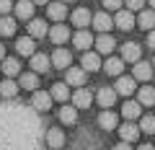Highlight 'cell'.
<instances>
[{"instance_id": "6da1fadb", "label": "cell", "mask_w": 155, "mask_h": 150, "mask_svg": "<svg viewBox=\"0 0 155 150\" xmlns=\"http://www.w3.org/2000/svg\"><path fill=\"white\" fill-rule=\"evenodd\" d=\"M85 75L88 72L83 70V67H65V83L67 85H85Z\"/></svg>"}, {"instance_id": "7a4b0ae2", "label": "cell", "mask_w": 155, "mask_h": 150, "mask_svg": "<svg viewBox=\"0 0 155 150\" xmlns=\"http://www.w3.org/2000/svg\"><path fill=\"white\" fill-rule=\"evenodd\" d=\"M114 88H116V93H119V96H132L134 91H137V80H134V75H132V78H127V75H119Z\"/></svg>"}, {"instance_id": "3957f363", "label": "cell", "mask_w": 155, "mask_h": 150, "mask_svg": "<svg viewBox=\"0 0 155 150\" xmlns=\"http://www.w3.org/2000/svg\"><path fill=\"white\" fill-rule=\"evenodd\" d=\"M134 23H137V18L132 16V11H122V8H119V11H116V18H114V26H119L122 28V31H129V28H134Z\"/></svg>"}, {"instance_id": "277c9868", "label": "cell", "mask_w": 155, "mask_h": 150, "mask_svg": "<svg viewBox=\"0 0 155 150\" xmlns=\"http://www.w3.org/2000/svg\"><path fill=\"white\" fill-rule=\"evenodd\" d=\"M98 127H101V129H106V132H111V129L119 127V117H116L111 109H104V111L98 114Z\"/></svg>"}, {"instance_id": "5b68a950", "label": "cell", "mask_w": 155, "mask_h": 150, "mask_svg": "<svg viewBox=\"0 0 155 150\" xmlns=\"http://www.w3.org/2000/svg\"><path fill=\"white\" fill-rule=\"evenodd\" d=\"M93 44H96V49H98V55H111V52H114V47H116V39L106 31V34H101Z\"/></svg>"}, {"instance_id": "8992f818", "label": "cell", "mask_w": 155, "mask_h": 150, "mask_svg": "<svg viewBox=\"0 0 155 150\" xmlns=\"http://www.w3.org/2000/svg\"><path fill=\"white\" fill-rule=\"evenodd\" d=\"M80 65H83L85 72L101 70V57H98V52H88V49H85V52H83V60H80Z\"/></svg>"}, {"instance_id": "52a82bcc", "label": "cell", "mask_w": 155, "mask_h": 150, "mask_svg": "<svg viewBox=\"0 0 155 150\" xmlns=\"http://www.w3.org/2000/svg\"><path fill=\"white\" fill-rule=\"evenodd\" d=\"M72 104H75L78 109H88V106L93 104V93H91L88 88H83V85H80V88L72 93Z\"/></svg>"}, {"instance_id": "ba28073f", "label": "cell", "mask_w": 155, "mask_h": 150, "mask_svg": "<svg viewBox=\"0 0 155 150\" xmlns=\"http://www.w3.org/2000/svg\"><path fill=\"white\" fill-rule=\"evenodd\" d=\"M116 88H109V85H104V88L98 91V96H96V101H98V106H104V109H111L116 101Z\"/></svg>"}, {"instance_id": "9c48e42d", "label": "cell", "mask_w": 155, "mask_h": 150, "mask_svg": "<svg viewBox=\"0 0 155 150\" xmlns=\"http://www.w3.org/2000/svg\"><path fill=\"white\" fill-rule=\"evenodd\" d=\"M13 11H16V16L21 21H31L34 18V0H18L13 5Z\"/></svg>"}, {"instance_id": "30bf717a", "label": "cell", "mask_w": 155, "mask_h": 150, "mask_svg": "<svg viewBox=\"0 0 155 150\" xmlns=\"http://www.w3.org/2000/svg\"><path fill=\"white\" fill-rule=\"evenodd\" d=\"M47 16H49L52 21H57V23L65 21V18H67V5L62 3V0H60V3H47Z\"/></svg>"}, {"instance_id": "8fae6325", "label": "cell", "mask_w": 155, "mask_h": 150, "mask_svg": "<svg viewBox=\"0 0 155 150\" xmlns=\"http://www.w3.org/2000/svg\"><path fill=\"white\" fill-rule=\"evenodd\" d=\"M52 93H47V91H34V98H31V104L36 106L39 111H49L52 109Z\"/></svg>"}, {"instance_id": "7c38bea8", "label": "cell", "mask_w": 155, "mask_h": 150, "mask_svg": "<svg viewBox=\"0 0 155 150\" xmlns=\"http://www.w3.org/2000/svg\"><path fill=\"white\" fill-rule=\"evenodd\" d=\"M91 23H93V28H96V31H101V34H106V31H109L111 26H114V18H111L109 13L104 11V13H96V16L91 18Z\"/></svg>"}, {"instance_id": "4fadbf2b", "label": "cell", "mask_w": 155, "mask_h": 150, "mask_svg": "<svg viewBox=\"0 0 155 150\" xmlns=\"http://www.w3.org/2000/svg\"><path fill=\"white\" fill-rule=\"evenodd\" d=\"M49 60H52V65H54V67L65 70V67H70V62H72V55H70L67 49H62V47H60V49H54V55H52Z\"/></svg>"}, {"instance_id": "5bb4252c", "label": "cell", "mask_w": 155, "mask_h": 150, "mask_svg": "<svg viewBox=\"0 0 155 150\" xmlns=\"http://www.w3.org/2000/svg\"><path fill=\"white\" fill-rule=\"evenodd\" d=\"M140 55H142V49H140V44H134V42H127V44H122V60L124 62H137Z\"/></svg>"}, {"instance_id": "9a60e30c", "label": "cell", "mask_w": 155, "mask_h": 150, "mask_svg": "<svg viewBox=\"0 0 155 150\" xmlns=\"http://www.w3.org/2000/svg\"><path fill=\"white\" fill-rule=\"evenodd\" d=\"M153 78V62L137 60L134 62V80H150Z\"/></svg>"}, {"instance_id": "2e32d148", "label": "cell", "mask_w": 155, "mask_h": 150, "mask_svg": "<svg viewBox=\"0 0 155 150\" xmlns=\"http://www.w3.org/2000/svg\"><path fill=\"white\" fill-rule=\"evenodd\" d=\"M16 52L23 57H31L34 52H36V44H34V36H21V39L16 42Z\"/></svg>"}, {"instance_id": "e0dca14e", "label": "cell", "mask_w": 155, "mask_h": 150, "mask_svg": "<svg viewBox=\"0 0 155 150\" xmlns=\"http://www.w3.org/2000/svg\"><path fill=\"white\" fill-rule=\"evenodd\" d=\"M140 114H142V104H140V101H124V106H122V117L124 119L132 122V119H137Z\"/></svg>"}, {"instance_id": "ac0fdd59", "label": "cell", "mask_w": 155, "mask_h": 150, "mask_svg": "<svg viewBox=\"0 0 155 150\" xmlns=\"http://www.w3.org/2000/svg\"><path fill=\"white\" fill-rule=\"evenodd\" d=\"M49 39L54 42V44H65L67 39H70V31H67L65 23H57V26L49 28Z\"/></svg>"}, {"instance_id": "d6986e66", "label": "cell", "mask_w": 155, "mask_h": 150, "mask_svg": "<svg viewBox=\"0 0 155 150\" xmlns=\"http://www.w3.org/2000/svg\"><path fill=\"white\" fill-rule=\"evenodd\" d=\"M104 70L109 72V75H114V78H119L124 72V60L122 57H109V60L104 62Z\"/></svg>"}, {"instance_id": "ffe728a7", "label": "cell", "mask_w": 155, "mask_h": 150, "mask_svg": "<svg viewBox=\"0 0 155 150\" xmlns=\"http://www.w3.org/2000/svg\"><path fill=\"white\" fill-rule=\"evenodd\" d=\"M47 145H49L52 150H60L62 145H65V132H62L60 127L49 129V132H47Z\"/></svg>"}, {"instance_id": "44dd1931", "label": "cell", "mask_w": 155, "mask_h": 150, "mask_svg": "<svg viewBox=\"0 0 155 150\" xmlns=\"http://www.w3.org/2000/svg\"><path fill=\"white\" fill-rule=\"evenodd\" d=\"M31 67H34V72H47L52 67V60L47 55H39V52H34L31 55Z\"/></svg>"}, {"instance_id": "7402d4cb", "label": "cell", "mask_w": 155, "mask_h": 150, "mask_svg": "<svg viewBox=\"0 0 155 150\" xmlns=\"http://www.w3.org/2000/svg\"><path fill=\"white\" fill-rule=\"evenodd\" d=\"M119 135H122L124 142H134V140L140 137V127H137V124H132V122L127 119V124H122V127H119Z\"/></svg>"}, {"instance_id": "603a6c76", "label": "cell", "mask_w": 155, "mask_h": 150, "mask_svg": "<svg viewBox=\"0 0 155 150\" xmlns=\"http://www.w3.org/2000/svg\"><path fill=\"white\" fill-rule=\"evenodd\" d=\"M28 36H34V39L47 36V21H41V18H31V21H28Z\"/></svg>"}, {"instance_id": "cb8c5ba5", "label": "cell", "mask_w": 155, "mask_h": 150, "mask_svg": "<svg viewBox=\"0 0 155 150\" xmlns=\"http://www.w3.org/2000/svg\"><path fill=\"white\" fill-rule=\"evenodd\" d=\"M60 122L62 124H75L78 122V106L75 104L67 106V101H65V106L60 109Z\"/></svg>"}, {"instance_id": "d4e9b609", "label": "cell", "mask_w": 155, "mask_h": 150, "mask_svg": "<svg viewBox=\"0 0 155 150\" xmlns=\"http://www.w3.org/2000/svg\"><path fill=\"white\" fill-rule=\"evenodd\" d=\"M72 44H75V47H78L80 52H85V49H88L91 44H93V36H91V34L85 31V28H80V31H78L75 36H72Z\"/></svg>"}, {"instance_id": "484cf974", "label": "cell", "mask_w": 155, "mask_h": 150, "mask_svg": "<svg viewBox=\"0 0 155 150\" xmlns=\"http://www.w3.org/2000/svg\"><path fill=\"white\" fill-rule=\"evenodd\" d=\"M137 26L145 28V31L155 28V11H153V8H150V11H140V16H137Z\"/></svg>"}, {"instance_id": "4316f807", "label": "cell", "mask_w": 155, "mask_h": 150, "mask_svg": "<svg viewBox=\"0 0 155 150\" xmlns=\"http://www.w3.org/2000/svg\"><path fill=\"white\" fill-rule=\"evenodd\" d=\"M3 72H5V78H13L21 72V62L16 57H3Z\"/></svg>"}, {"instance_id": "83f0119b", "label": "cell", "mask_w": 155, "mask_h": 150, "mask_svg": "<svg viewBox=\"0 0 155 150\" xmlns=\"http://www.w3.org/2000/svg\"><path fill=\"white\" fill-rule=\"evenodd\" d=\"M91 18H93V16L88 13V8H78V11L72 13V23H75L78 28H85L91 23Z\"/></svg>"}, {"instance_id": "f1b7e54d", "label": "cell", "mask_w": 155, "mask_h": 150, "mask_svg": "<svg viewBox=\"0 0 155 150\" xmlns=\"http://www.w3.org/2000/svg\"><path fill=\"white\" fill-rule=\"evenodd\" d=\"M18 88H21V85H18L16 80L5 78V80H3V83H0V96H3V98H13V96L18 93Z\"/></svg>"}, {"instance_id": "f546056e", "label": "cell", "mask_w": 155, "mask_h": 150, "mask_svg": "<svg viewBox=\"0 0 155 150\" xmlns=\"http://www.w3.org/2000/svg\"><path fill=\"white\" fill-rule=\"evenodd\" d=\"M137 101L142 106H155V88H150V85H142L137 93Z\"/></svg>"}, {"instance_id": "4dcf8cb0", "label": "cell", "mask_w": 155, "mask_h": 150, "mask_svg": "<svg viewBox=\"0 0 155 150\" xmlns=\"http://www.w3.org/2000/svg\"><path fill=\"white\" fill-rule=\"evenodd\" d=\"M49 93H52V98H54V101H62V104L70 98V88H67V83H54Z\"/></svg>"}, {"instance_id": "1f68e13d", "label": "cell", "mask_w": 155, "mask_h": 150, "mask_svg": "<svg viewBox=\"0 0 155 150\" xmlns=\"http://www.w3.org/2000/svg\"><path fill=\"white\" fill-rule=\"evenodd\" d=\"M0 34H3V36H13V34H16V18L0 16Z\"/></svg>"}, {"instance_id": "d6a6232c", "label": "cell", "mask_w": 155, "mask_h": 150, "mask_svg": "<svg viewBox=\"0 0 155 150\" xmlns=\"http://www.w3.org/2000/svg\"><path fill=\"white\" fill-rule=\"evenodd\" d=\"M18 85H21V88H26V91H36V85H39L36 72H23L21 80H18Z\"/></svg>"}, {"instance_id": "836d02e7", "label": "cell", "mask_w": 155, "mask_h": 150, "mask_svg": "<svg viewBox=\"0 0 155 150\" xmlns=\"http://www.w3.org/2000/svg\"><path fill=\"white\" fill-rule=\"evenodd\" d=\"M140 132H147V135H155V117H142L140 119Z\"/></svg>"}, {"instance_id": "e575fe53", "label": "cell", "mask_w": 155, "mask_h": 150, "mask_svg": "<svg viewBox=\"0 0 155 150\" xmlns=\"http://www.w3.org/2000/svg\"><path fill=\"white\" fill-rule=\"evenodd\" d=\"M101 3H104V8H106V11H119L124 0H101Z\"/></svg>"}, {"instance_id": "d590c367", "label": "cell", "mask_w": 155, "mask_h": 150, "mask_svg": "<svg viewBox=\"0 0 155 150\" xmlns=\"http://www.w3.org/2000/svg\"><path fill=\"white\" fill-rule=\"evenodd\" d=\"M124 3H127V8L129 11H142V5H145V0H124Z\"/></svg>"}, {"instance_id": "8d00e7d4", "label": "cell", "mask_w": 155, "mask_h": 150, "mask_svg": "<svg viewBox=\"0 0 155 150\" xmlns=\"http://www.w3.org/2000/svg\"><path fill=\"white\" fill-rule=\"evenodd\" d=\"M13 11V3L11 0H0V16H8Z\"/></svg>"}, {"instance_id": "74e56055", "label": "cell", "mask_w": 155, "mask_h": 150, "mask_svg": "<svg viewBox=\"0 0 155 150\" xmlns=\"http://www.w3.org/2000/svg\"><path fill=\"white\" fill-rule=\"evenodd\" d=\"M147 44H150V49H155V28L147 31Z\"/></svg>"}, {"instance_id": "f35d334b", "label": "cell", "mask_w": 155, "mask_h": 150, "mask_svg": "<svg viewBox=\"0 0 155 150\" xmlns=\"http://www.w3.org/2000/svg\"><path fill=\"white\" fill-rule=\"evenodd\" d=\"M114 150H132V148H129V142H124V140H122L119 145H114Z\"/></svg>"}, {"instance_id": "ab89813d", "label": "cell", "mask_w": 155, "mask_h": 150, "mask_svg": "<svg viewBox=\"0 0 155 150\" xmlns=\"http://www.w3.org/2000/svg\"><path fill=\"white\" fill-rule=\"evenodd\" d=\"M137 150H155V145H140Z\"/></svg>"}, {"instance_id": "60d3db41", "label": "cell", "mask_w": 155, "mask_h": 150, "mask_svg": "<svg viewBox=\"0 0 155 150\" xmlns=\"http://www.w3.org/2000/svg\"><path fill=\"white\" fill-rule=\"evenodd\" d=\"M49 0H34V5H47Z\"/></svg>"}, {"instance_id": "b9f144b4", "label": "cell", "mask_w": 155, "mask_h": 150, "mask_svg": "<svg viewBox=\"0 0 155 150\" xmlns=\"http://www.w3.org/2000/svg\"><path fill=\"white\" fill-rule=\"evenodd\" d=\"M3 57H5V47L0 44V62H3Z\"/></svg>"}, {"instance_id": "7bdbcfd3", "label": "cell", "mask_w": 155, "mask_h": 150, "mask_svg": "<svg viewBox=\"0 0 155 150\" xmlns=\"http://www.w3.org/2000/svg\"><path fill=\"white\" fill-rule=\"evenodd\" d=\"M150 8H153V11H155V0H150Z\"/></svg>"}, {"instance_id": "ee69618b", "label": "cell", "mask_w": 155, "mask_h": 150, "mask_svg": "<svg viewBox=\"0 0 155 150\" xmlns=\"http://www.w3.org/2000/svg\"><path fill=\"white\" fill-rule=\"evenodd\" d=\"M62 3H75V0H62Z\"/></svg>"}, {"instance_id": "f6af8a7d", "label": "cell", "mask_w": 155, "mask_h": 150, "mask_svg": "<svg viewBox=\"0 0 155 150\" xmlns=\"http://www.w3.org/2000/svg\"><path fill=\"white\" fill-rule=\"evenodd\" d=\"M153 67H155V60H153Z\"/></svg>"}]
</instances>
